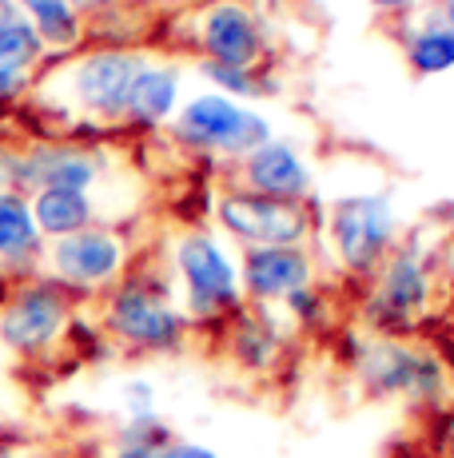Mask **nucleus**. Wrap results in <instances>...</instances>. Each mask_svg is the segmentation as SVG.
Here are the masks:
<instances>
[{
	"label": "nucleus",
	"instance_id": "f257e3e1",
	"mask_svg": "<svg viewBox=\"0 0 454 458\" xmlns=\"http://www.w3.org/2000/svg\"><path fill=\"white\" fill-rule=\"evenodd\" d=\"M104 331L132 351L164 355L183 343L188 315H183V307H176V299L160 279H120L104 299Z\"/></svg>",
	"mask_w": 454,
	"mask_h": 458
},
{
	"label": "nucleus",
	"instance_id": "f03ea898",
	"mask_svg": "<svg viewBox=\"0 0 454 458\" xmlns=\"http://www.w3.org/2000/svg\"><path fill=\"white\" fill-rule=\"evenodd\" d=\"M172 140L196 156H223L240 164L248 152L272 140V124L231 96L204 92L183 104L180 116L172 120Z\"/></svg>",
	"mask_w": 454,
	"mask_h": 458
},
{
	"label": "nucleus",
	"instance_id": "7ed1b4c3",
	"mask_svg": "<svg viewBox=\"0 0 454 458\" xmlns=\"http://www.w3.org/2000/svg\"><path fill=\"white\" fill-rule=\"evenodd\" d=\"M327 240L351 276H371L399 243V211L387 191H355L327 208Z\"/></svg>",
	"mask_w": 454,
	"mask_h": 458
},
{
	"label": "nucleus",
	"instance_id": "20e7f679",
	"mask_svg": "<svg viewBox=\"0 0 454 458\" xmlns=\"http://www.w3.org/2000/svg\"><path fill=\"white\" fill-rule=\"evenodd\" d=\"M172 267L183 287V315L188 323L223 319L240 307V267L227 248L207 232H188L172 243Z\"/></svg>",
	"mask_w": 454,
	"mask_h": 458
},
{
	"label": "nucleus",
	"instance_id": "39448f33",
	"mask_svg": "<svg viewBox=\"0 0 454 458\" xmlns=\"http://www.w3.org/2000/svg\"><path fill=\"white\" fill-rule=\"evenodd\" d=\"M359 383L374 399L439 403L447 394V367L434 351L410 347L403 339H379L359 351Z\"/></svg>",
	"mask_w": 454,
	"mask_h": 458
},
{
	"label": "nucleus",
	"instance_id": "423d86ee",
	"mask_svg": "<svg viewBox=\"0 0 454 458\" xmlns=\"http://www.w3.org/2000/svg\"><path fill=\"white\" fill-rule=\"evenodd\" d=\"M215 219L243 248H307L311 227H315L307 204H283V199L251 196L240 188L220 196Z\"/></svg>",
	"mask_w": 454,
	"mask_h": 458
},
{
	"label": "nucleus",
	"instance_id": "0eeeda50",
	"mask_svg": "<svg viewBox=\"0 0 454 458\" xmlns=\"http://www.w3.org/2000/svg\"><path fill=\"white\" fill-rule=\"evenodd\" d=\"M124 263H128L124 235L100 224L48 243L52 284H60L64 292H100V287L120 284Z\"/></svg>",
	"mask_w": 454,
	"mask_h": 458
},
{
	"label": "nucleus",
	"instance_id": "6e6552de",
	"mask_svg": "<svg viewBox=\"0 0 454 458\" xmlns=\"http://www.w3.org/2000/svg\"><path fill=\"white\" fill-rule=\"evenodd\" d=\"M431 287L434 279L426 255L415 243H395V251L374 267V292L366 311L383 331H407L431 307Z\"/></svg>",
	"mask_w": 454,
	"mask_h": 458
},
{
	"label": "nucleus",
	"instance_id": "1a4fd4ad",
	"mask_svg": "<svg viewBox=\"0 0 454 458\" xmlns=\"http://www.w3.org/2000/svg\"><path fill=\"white\" fill-rule=\"evenodd\" d=\"M72 319L68 292L52 279H32L0 307V343L16 355H40L64 335Z\"/></svg>",
	"mask_w": 454,
	"mask_h": 458
},
{
	"label": "nucleus",
	"instance_id": "9d476101",
	"mask_svg": "<svg viewBox=\"0 0 454 458\" xmlns=\"http://www.w3.org/2000/svg\"><path fill=\"white\" fill-rule=\"evenodd\" d=\"M139 68H144V56L128 48H104V52L84 56L72 72V92L80 100V108L108 120V124L112 120H124L128 92H132V81Z\"/></svg>",
	"mask_w": 454,
	"mask_h": 458
},
{
	"label": "nucleus",
	"instance_id": "9b49d317",
	"mask_svg": "<svg viewBox=\"0 0 454 458\" xmlns=\"http://www.w3.org/2000/svg\"><path fill=\"white\" fill-rule=\"evenodd\" d=\"M199 48L212 64L223 68H251L256 72L264 56V29L256 13L240 0H215L199 16Z\"/></svg>",
	"mask_w": 454,
	"mask_h": 458
},
{
	"label": "nucleus",
	"instance_id": "f8f14e48",
	"mask_svg": "<svg viewBox=\"0 0 454 458\" xmlns=\"http://www.w3.org/2000/svg\"><path fill=\"white\" fill-rule=\"evenodd\" d=\"M240 191L251 196H267V199H283V204H307L315 175H311L307 160L295 152V144L287 140H267L256 152H248L240 160Z\"/></svg>",
	"mask_w": 454,
	"mask_h": 458
},
{
	"label": "nucleus",
	"instance_id": "ddd939ff",
	"mask_svg": "<svg viewBox=\"0 0 454 458\" xmlns=\"http://www.w3.org/2000/svg\"><path fill=\"white\" fill-rule=\"evenodd\" d=\"M315 284V259L307 248H243L240 292L256 303H283Z\"/></svg>",
	"mask_w": 454,
	"mask_h": 458
},
{
	"label": "nucleus",
	"instance_id": "4468645a",
	"mask_svg": "<svg viewBox=\"0 0 454 458\" xmlns=\"http://www.w3.org/2000/svg\"><path fill=\"white\" fill-rule=\"evenodd\" d=\"M104 175V160L92 148H32L16 156L13 191H45V188H68V191H92Z\"/></svg>",
	"mask_w": 454,
	"mask_h": 458
},
{
	"label": "nucleus",
	"instance_id": "2eb2a0df",
	"mask_svg": "<svg viewBox=\"0 0 454 458\" xmlns=\"http://www.w3.org/2000/svg\"><path fill=\"white\" fill-rule=\"evenodd\" d=\"M116 458H220L196 438H180L160 415L124 419L116 430Z\"/></svg>",
	"mask_w": 454,
	"mask_h": 458
},
{
	"label": "nucleus",
	"instance_id": "dca6fc26",
	"mask_svg": "<svg viewBox=\"0 0 454 458\" xmlns=\"http://www.w3.org/2000/svg\"><path fill=\"white\" fill-rule=\"evenodd\" d=\"M176 96H180L176 68L144 60V68H139L132 81V92H128L124 120H132L139 128H160L164 120H172V112H176Z\"/></svg>",
	"mask_w": 454,
	"mask_h": 458
},
{
	"label": "nucleus",
	"instance_id": "f3484780",
	"mask_svg": "<svg viewBox=\"0 0 454 458\" xmlns=\"http://www.w3.org/2000/svg\"><path fill=\"white\" fill-rule=\"evenodd\" d=\"M29 208H32V219H37L40 240H64V235H76L96 224L92 191L45 188V191H32Z\"/></svg>",
	"mask_w": 454,
	"mask_h": 458
},
{
	"label": "nucleus",
	"instance_id": "a211bd4d",
	"mask_svg": "<svg viewBox=\"0 0 454 458\" xmlns=\"http://www.w3.org/2000/svg\"><path fill=\"white\" fill-rule=\"evenodd\" d=\"M40 248H45V240L37 232L29 196L0 188V263H8V267L29 263L40 255Z\"/></svg>",
	"mask_w": 454,
	"mask_h": 458
},
{
	"label": "nucleus",
	"instance_id": "6ab92c4d",
	"mask_svg": "<svg viewBox=\"0 0 454 458\" xmlns=\"http://www.w3.org/2000/svg\"><path fill=\"white\" fill-rule=\"evenodd\" d=\"M13 4L52 48H72L80 40V13L68 0H13Z\"/></svg>",
	"mask_w": 454,
	"mask_h": 458
},
{
	"label": "nucleus",
	"instance_id": "aec40b11",
	"mask_svg": "<svg viewBox=\"0 0 454 458\" xmlns=\"http://www.w3.org/2000/svg\"><path fill=\"white\" fill-rule=\"evenodd\" d=\"M279 351H283V343H279V331L267 319H251V315L235 319L231 355L240 367H248V371H272Z\"/></svg>",
	"mask_w": 454,
	"mask_h": 458
},
{
	"label": "nucleus",
	"instance_id": "412c9836",
	"mask_svg": "<svg viewBox=\"0 0 454 458\" xmlns=\"http://www.w3.org/2000/svg\"><path fill=\"white\" fill-rule=\"evenodd\" d=\"M407 60L418 76H442L454 68V37L434 24L418 21V29H410L407 37Z\"/></svg>",
	"mask_w": 454,
	"mask_h": 458
},
{
	"label": "nucleus",
	"instance_id": "4be33fe9",
	"mask_svg": "<svg viewBox=\"0 0 454 458\" xmlns=\"http://www.w3.org/2000/svg\"><path fill=\"white\" fill-rule=\"evenodd\" d=\"M40 52H45V40L37 37V29L21 13L0 24V72L29 76V68L40 60Z\"/></svg>",
	"mask_w": 454,
	"mask_h": 458
},
{
	"label": "nucleus",
	"instance_id": "5701e85b",
	"mask_svg": "<svg viewBox=\"0 0 454 458\" xmlns=\"http://www.w3.org/2000/svg\"><path fill=\"white\" fill-rule=\"evenodd\" d=\"M199 72L207 76V81L212 84H220L223 88V96H264L267 88H264V81H259L256 72H251V68H223V64H212V60H204V64H199Z\"/></svg>",
	"mask_w": 454,
	"mask_h": 458
},
{
	"label": "nucleus",
	"instance_id": "b1692460",
	"mask_svg": "<svg viewBox=\"0 0 454 458\" xmlns=\"http://www.w3.org/2000/svg\"><path fill=\"white\" fill-rule=\"evenodd\" d=\"M283 307H287V311H291L299 323H319L323 311H327V303H323V295H319L315 284L303 287V292H295V295H287Z\"/></svg>",
	"mask_w": 454,
	"mask_h": 458
},
{
	"label": "nucleus",
	"instance_id": "393cba45",
	"mask_svg": "<svg viewBox=\"0 0 454 458\" xmlns=\"http://www.w3.org/2000/svg\"><path fill=\"white\" fill-rule=\"evenodd\" d=\"M120 403H124V419L156 415V394H152V386H147L144 378H132V383L124 386V394H120Z\"/></svg>",
	"mask_w": 454,
	"mask_h": 458
},
{
	"label": "nucleus",
	"instance_id": "a878e982",
	"mask_svg": "<svg viewBox=\"0 0 454 458\" xmlns=\"http://www.w3.org/2000/svg\"><path fill=\"white\" fill-rule=\"evenodd\" d=\"M423 21L454 37V0H431V4H426V13H423Z\"/></svg>",
	"mask_w": 454,
	"mask_h": 458
},
{
	"label": "nucleus",
	"instance_id": "bb28decb",
	"mask_svg": "<svg viewBox=\"0 0 454 458\" xmlns=\"http://www.w3.org/2000/svg\"><path fill=\"white\" fill-rule=\"evenodd\" d=\"M29 84V76H16V72H0V100H13L21 96V88Z\"/></svg>",
	"mask_w": 454,
	"mask_h": 458
},
{
	"label": "nucleus",
	"instance_id": "cd10ccee",
	"mask_svg": "<svg viewBox=\"0 0 454 458\" xmlns=\"http://www.w3.org/2000/svg\"><path fill=\"white\" fill-rule=\"evenodd\" d=\"M379 13H407V8H415L418 0H371Z\"/></svg>",
	"mask_w": 454,
	"mask_h": 458
},
{
	"label": "nucleus",
	"instance_id": "c85d7f7f",
	"mask_svg": "<svg viewBox=\"0 0 454 458\" xmlns=\"http://www.w3.org/2000/svg\"><path fill=\"white\" fill-rule=\"evenodd\" d=\"M68 4H72L76 13H88V8H100V4H108V0H68Z\"/></svg>",
	"mask_w": 454,
	"mask_h": 458
},
{
	"label": "nucleus",
	"instance_id": "c756f323",
	"mask_svg": "<svg viewBox=\"0 0 454 458\" xmlns=\"http://www.w3.org/2000/svg\"><path fill=\"white\" fill-rule=\"evenodd\" d=\"M13 16H16V4H13V0H0V24L13 21Z\"/></svg>",
	"mask_w": 454,
	"mask_h": 458
},
{
	"label": "nucleus",
	"instance_id": "7c9ffc66",
	"mask_svg": "<svg viewBox=\"0 0 454 458\" xmlns=\"http://www.w3.org/2000/svg\"><path fill=\"white\" fill-rule=\"evenodd\" d=\"M442 451H447V458H454V419H450V427H447V438H442Z\"/></svg>",
	"mask_w": 454,
	"mask_h": 458
},
{
	"label": "nucleus",
	"instance_id": "2f4dec72",
	"mask_svg": "<svg viewBox=\"0 0 454 458\" xmlns=\"http://www.w3.org/2000/svg\"><path fill=\"white\" fill-rule=\"evenodd\" d=\"M447 227H450V240H454V204H450V216H447Z\"/></svg>",
	"mask_w": 454,
	"mask_h": 458
},
{
	"label": "nucleus",
	"instance_id": "473e14b6",
	"mask_svg": "<svg viewBox=\"0 0 454 458\" xmlns=\"http://www.w3.org/2000/svg\"><path fill=\"white\" fill-rule=\"evenodd\" d=\"M0 458H13V446H4V443H0Z\"/></svg>",
	"mask_w": 454,
	"mask_h": 458
}]
</instances>
